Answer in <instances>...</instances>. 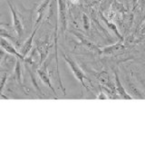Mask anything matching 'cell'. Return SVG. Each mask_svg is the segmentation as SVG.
Returning a JSON list of instances; mask_svg holds the SVG:
<instances>
[{
    "label": "cell",
    "mask_w": 145,
    "mask_h": 145,
    "mask_svg": "<svg viewBox=\"0 0 145 145\" xmlns=\"http://www.w3.org/2000/svg\"><path fill=\"white\" fill-rule=\"evenodd\" d=\"M15 76L17 80V82L20 84H22V72H21V65L20 61L17 60L16 63V68H15Z\"/></svg>",
    "instance_id": "ba28073f"
},
{
    "label": "cell",
    "mask_w": 145,
    "mask_h": 145,
    "mask_svg": "<svg viewBox=\"0 0 145 145\" xmlns=\"http://www.w3.org/2000/svg\"><path fill=\"white\" fill-rule=\"evenodd\" d=\"M50 2H51V0H44V1L37 7V8H36V16H37V18H36V21H35V27L39 26L40 22L42 21L44 14L47 10L48 5L50 4Z\"/></svg>",
    "instance_id": "8992f818"
},
{
    "label": "cell",
    "mask_w": 145,
    "mask_h": 145,
    "mask_svg": "<svg viewBox=\"0 0 145 145\" xmlns=\"http://www.w3.org/2000/svg\"><path fill=\"white\" fill-rule=\"evenodd\" d=\"M63 57H65V61L68 63V65H69V66H70V68L72 69V72H74V76L81 82L82 84L84 85V80H86L87 78H86V76L84 74V72L80 69V67L78 66V65H77V63L74 61H72L71 58H68L65 56H63Z\"/></svg>",
    "instance_id": "277c9868"
},
{
    "label": "cell",
    "mask_w": 145,
    "mask_h": 145,
    "mask_svg": "<svg viewBox=\"0 0 145 145\" xmlns=\"http://www.w3.org/2000/svg\"><path fill=\"white\" fill-rule=\"evenodd\" d=\"M58 3V19L61 24L62 30L65 31L67 26V8L65 0H57Z\"/></svg>",
    "instance_id": "7a4b0ae2"
},
{
    "label": "cell",
    "mask_w": 145,
    "mask_h": 145,
    "mask_svg": "<svg viewBox=\"0 0 145 145\" xmlns=\"http://www.w3.org/2000/svg\"><path fill=\"white\" fill-rule=\"evenodd\" d=\"M83 19H84V28L88 30L89 27H90V23H89L88 16H86V15H84L83 16Z\"/></svg>",
    "instance_id": "8fae6325"
},
{
    "label": "cell",
    "mask_w": 145,
    "mask_h": 145,
    "mask_svg": "<svg viewBox=\"0 0 145 145\" xmlns=\"http://www.w3.org/2000/svg\"><path fill=\"white\" fill-rule=\"evenodd\" d=\"M0 36H3V37H7L10 40H12L13 42H16V39L13 37V35H11L10 34L8 33V31L4 29V28H0Z\"/></svg>",
    "instance_id": "9c48e42d"
},
{
    "label": "cell",
    "mask_w": 145,
    "mask_h": 145,
    "mask_svg": "<svg viewBox=\"0 0 145 145\" xmlns=\"http://www.w3.org/2000/svg\"><path fill=\"white\" fill-rule=\"evenodd\" d=\"M4 56H5V52H4V50L1 48V49H0V62H1V60H2V58L4 57Z\"/></svg>",
    "instance_id": "7c38bea8"
},
{
    "label": "cell",
    "mask_w": 145,
    "mask_h": 145,
    "mask_svg": "<svg viewBox=\"0 0 145 145\" xmlns=\"http://www.w3.org/2000/svg\"><path fill=\"white\" fill-rule=\"evenodd\" d=\"M7 76V74H4L1 81H0V95H2V91H3V87H4L5 84H6Z\"/></svg>",
    "instance_id": "30bf717a"
},
{
    "label": "cell",
    "mask_w": 145,
    "mask_h": 145,
    "mask_svg": "<svg viewBox=\"0 0 145 145\" xmlns=\"http://www.w3.org/2000/svg\"><path fill=\"white\" fill-rule=\"evenodd\" d=\"M37 72H38V75L41 78V80L43 81V83H44L47 86H49V88L51 89L54 93L56 95V90L54 89L53 85L51 84V81H50V78H49V74H48V72H47V65L46 63H44L43 65V67L39 68L37 70Z\"/></svg>",
    "instance_id": "5b68a950"
},
{
    "label": "cell",
    "mask_w": 145,
    "mask_h": 145,
    "mask_svg": "<svg viewBox=\"0 0 145 145\" xmlns=\"http://www.w3.org/2000/svg\"><path fill=\"white\" fill-rule=\"evenodd\" d=\"M7 4L9 7H10V10L12 13V18H13V27L15 29L16 33L17 34L18 38H21L23 35H24V26H23V23L20 19L19 16H18L17 12L16 11L15 7H13V5L11 4V2L7 0Z\"/></svg>",
    "instance_id": "6da1fadb"
},
{
    "label": "cell",
    "mask_w": 145,
    "mask_h": 145,
    "mask_svg": "<svg viewBox=\"0 0 145 145\" xmlns=\"http://www.w3.org/2000/svg\"><path fill=\"white\" fill-rule=\"evenodd\" d=\"M38 27L39 26H36L35 28V30H34V32L32 33V35H31V36L30 37L27 39L25 42L24 43V44H23V46L21 47V49H20V51H19V53L22 54L23 56L24 57H25V56L27 54H28L29 52H30V50H31V48H32V46H33V40H34V36H35V33H36V30L38 29Z\"/></svg>",
    "instance_id": "52a82bcc"
},
{
    "label": "cell",
    "mask_w": 145,
    "mask_h": 145,
    "mask_svg": "<svg viewBox=\"0 0 145 145\" xmlns=\"http://www.w3.org/2000/svg\"><path fill=\"white\" fill-rule=\"evenodd\" d=\"M0 47H1L4 51H6L7 53L16 56L18 59H21V60H24L25 59V57L23 56L19 52L16 51V49L13 46V44L9 42L8 40L5 39L3 36H0Z\"/></svg>",
    "instance_id": "3957f363"
}]
</instances>
